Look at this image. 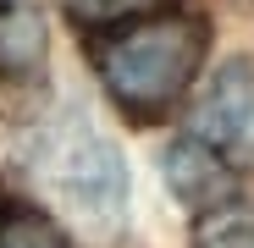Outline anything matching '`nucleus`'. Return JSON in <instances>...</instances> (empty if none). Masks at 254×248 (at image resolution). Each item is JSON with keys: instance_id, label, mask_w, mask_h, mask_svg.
<instances>
[{"instance_id": "obj_1", "label": "nucleus", "mask_w": 254, "mask_h": 248, "mask_svg": "<svg viewBox=\"0 0 254 248\" xmlns=\"http://www.w3.org/2000/svg\"><path fill=\"white\" fill-rule=\"evenodd\" d=\"M204 45H210V33L199 17L166 11V17H144V22L105 33L94 45V66L105 77V94L127 116H160L193 83Z\"/></svg>"}, {"instance_id": "obj_2", "label": "nucleus", "mask_w": 254, "mask_h": 248, "mask_svg": "<svg viewBox=\"0 0 254 248\" xmlns=\"http://www.w3.org/2000/svg\"><path fill=\"white\" fill-rule=\"evenodd\" d=\"M193 144L221 160H254V66L232 61L193 110Z\"/></svg>"}, {"instance_id": "obj_3", "label": "nucleus", "mask_w": 254, "mask_h": 248, "mask_svg": "<svg viewBox=\"0 0 254 248\" xmlns=\"http://www.w3.org/2000/svg\"><path fill=\"white\" fill-rule=\"evenodd\" d=\"M172 182L188 193V198H216L221 188H227V171H221V154H210L204 144H183L177 154H172Z\"/></svg>"}, {"instance_id": "obj_4", "label": "nucleus", "mask_w": 254, "mask_h": 248, "mask_svg": "<svg viewBox=\"0 0 254 248\" xmlns=\"http://www.w3.org/2000/svg\"><path fill=\"white\" fill-rule=\"evenodd\" d=\"M0 248H66V237L33 210H6L0 215Z\"/></svg>"}, {"instance_id": "obj_5", "label": "nucleus", "mask_w": 254, "mask_h": 248, "mask_svg": "<svg viewBox=\"0 0 254 248\" xmlns=\"http://www.w3.org/2000/svg\"><path fill=\"white\" fill-rule=\"evenodd\" d=\"M193 248H254V210H221L199 226Z\"/></svg>"}, {"instance_id": "obj_6", "label": "nucleus", "mask_w": 254, "mask_h": 248, "mask_svg": "<svg viewBox=\"0 0 254 248\" xmlns=\"http://www.w3.org/2000/svg\"><path fill=\"white\" fill-rule=\"evenodd\" d=\"M66 6H72V17H77V22H94V28H105V22L144 17V11L166 6V0H66Z\"/></svg>"}, {"instance_id": "obj_7", "label": "nucleus", "mask_w": 254, "mask_h": 248, "mask_svg": "<svg viewBox=\"0 0 254 248\" xmlns=\"http://www.w3.org/2000/svg\"><path fill=\"white\" fill-rule=\"evenodd\" d=\"M11 11H17V0H0V22H6V17H11Z\"/></svg>"}]
</instances>
